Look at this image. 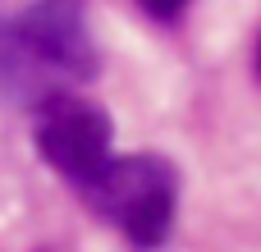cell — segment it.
<instances>
[{"label":"cell","mask_w":261,"mask_h":252,"mask_svg":"<svg viewBox=\"0 0 261 252\" xmlns=\"http://www.w3.org/2000/svg\"><path fill=\"white\" fill-rule=\"evenodd\" d=\"M257 73H261V46H257Z\"/></svg>","instance_id":"obj_5"},{"label":"cell","mask_w":261,"mask_h":252,"mask_svg":"<svg viewBox=\"0 0 261 252\" xmlns=\"http://www.w3.org/2000/svg\"><path fill=\"white\" fill-rule=\"evenodd\" d=\"M32 115H37V152L73 188H87L115 161V147H110L115 133H110V115L101 106H92L73 92H55Z\"/></svg>","instance_id":"obj_3"},{"label":"cell","mask_w":261,"mask_h":252,"mask_svg":"<svg viewBox=\"0 0 261 252\" xmlns=\"http://www.w3.org/2000/svg\"><path fill=\"white\" fill-rule=\"evenodd\" d=\"M138 5H142L156 23H174V18L188 9V0H138Z\"/></svg>","instance_id":"obj_4"},{"label":"cell","mask_w":261,"mask_h":252,"mask_svg":"<svg viewBox=\"0 0 261 252\" xmlns=\"http://www.w3.org/2000/svg\"><path fill=\"white\" fill-rule=\"evenodd\" d=\"M96 78V46L87 32L83 0H32L0 23V92L28 101L32 110Z\"/></svg>","instance_id":"obj_1"},{"label":"cell","mask_w":261,"mask_h":252,"mask_svg":"<svg viewBox=\"0 0 261 252\" xmlns=\"http://www.w3.org/2000/svg\"><path fill=\"white\" fill-rule=\"evenodd\" d=\"M96 216L124 230L133 248H161L170 225H174V202H179V174L165 156L142 152V156H115L87 188H78Z\"/></svg>","instance_id":"obj_2"}]
</instances>
